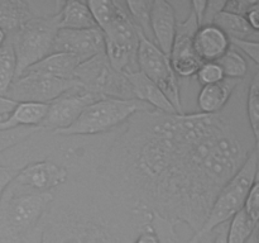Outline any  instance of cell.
<instances>
[{
  "label": "cell",
  "mask_w": 259,
  "mask_h": 243,
  "mask_svg": "<svg viewBox=\"0 0 259 243\" xmlns=\"http://www.w3.org/2000/svg\"><path fill=\"white\" fill-rule=\"evenodd\" d=\"M245 101L218 114L137 113L106 152L99 176L132 207L202 227L223 186L258 148Z\"/></svg>",
  "instance_id": "6da1fadb"
},
{
  "label": "cell",
  "mask_w": 259,
  "mask_h": 243,
  "mask_svg": "<svg viewBox=\"0 0 259 243\" xmlns=\"http://www.w3.org/2000/svg\"><path fill=\"white\" fill-rule=\"evenodd\" d=\"M53 196L38 243H133L152 214L132 207L105 184L77 185Z\"/></svg>",
  "instance_id": "7a4b0ae2"
},
{
  "label": "cell",
  "mask_w": 259,
  "mask_h": 243,
  "mask_svg": "<svg viewBox=\"0 0 259 243\" xmlns=\"http://www.w3.org/2000/svg\"><path fill=\"white\" fill-rule=\"evenodd\" d=\"M52 191H33L10 182L0 199V230L29 237L52 202Z\"/></svg>",
  "instance_id": "3957f363"
},
{
  "label": "cell",
  "mask_w": 259,
  "mask_h": 243,
  "mask_svg": "<svg viewBox=\"0 0 259 243\" xmlns=\"http://www.w3.org/2000/svg\"><path fill=\"white\" fill-rule=\"evenodd\" d=\"M258 181V148L254 149L243 166L220 189L212 201L202 227L190 239H200L214 232L218 227L229 223L244 207L253 185Z\"/></svg>",
  "instance_id": "277c9868"
},
{
  "label": "cell",
  "mask_w": 259,
  "mask_h": 243,
  "mask_svg": "<svg viewBox=\"0 0 259 243\" xmlns=\"http://www.w3.org/2000/svg\"><path fill=\"white\" fill-rule=\"evenodd\" d=\"M147 110H152L151 106L137 99L125 100L103 98L85 108L68 128L55 134L62 137H78L105 133L121 127L137 113Z\"/></svg>",
  "instance_id": "5b68a950"
},
{
  "label": "cell",
  "mask_w": 259,
  "mask_h": 243,
  "mask_svg": "<svg viewBox=\"0 0 259 243\" xmlns=\"http://www.w3.org/2000/svg\"><path fill=\"white\" fill-rule=\"evenodd\" d=\"M57 14L30 18L17 32L8 35L17 63L15 77L52 53L53 42L60 29Z\"/></svg>",
  "instance_id": "8992f818"
},
{
  "label": "cell",
  "mask_w": 259,
  "mask_h": 243,
  "mask_svg": "<svg viewBox=\"0 0 259 243\" xmlns=\"http://www.w3.org/2000/svg\"><path fill=\"white\" fill-rule=\"evenodd\" d=\"M75 80L89 93L103 98L125 100L134 99L125 73L114 70L105 53H100L85 62H81L75 71Z\"/></svg>",
  "instance_id": "52a82bcc"
},
{
  "label": "cell",
  "mask_w": 259,
  "mask_h": 243,
  "mask_svg": "<svg viewBox=\"0 0 259 243\" xmlns=\"http://www.w3.org/2000/svg\"><path fill=\"white\" fill-rule=\"evenodd\" d=\"M137 66L148 80H151L163 93L177 114H184L181 90L179 80L172 70L168 56L164 55L153 42L139 37Z\"/></svg>",
  "instance_id": "ba28073f"
},
{
  "label": "cell",
  "mask_w": 259,
  "mask_h": 243,
  "mask_svg": "<svg viewBox=\"0 0 259 243\" xmlns=\"http://www.w3.org/2000/svg\"><path fill=\"white\" fill-rule=\"evenodd\" d=\"M77 85L76 80H60L50 76L23 72L14 78L5 96L15 103L50 104Z\"/></svg>",
  "instance_id": "9c48e42d"
},
{
  "label": "cell",
  "mask_w": 259,
  "mask_h": 243,
  "mask_svg": "<svg viewBox=\"0 0 259 243\" xmlns=\"http://www.w3.org/2000/svg\"><path fill=\"white\" fill-rule=\"evenodd\" d=\"M103 99V96L89 93L78 84L48 104V110L40 123V129H47L53 134L68 128L85 108Z\"/></svg>",
  "instance_id": "30bf717a"
},
{
  "label": "cell",
  "mask_w": 259,
  "mask_h": 243,
  "mask_svg": "<svg viewBox=\"0 0 259 243\" xmlns=\"http://www.w3.org/2000/svg\"><path fill=\"white\" fill-rule=\"evenodd\" d=\"M199 28L200 23L192 10H190L189 15L184 20L177 22L176 34L168 58L175 75L182 78L196 76L197 71L204 63L194 48V37Z\"/></svg>",
  "instance_id": "8fae6325"
},
{
  "label": "cell",
  "mask_w": 259,
  "mask_h": 243,
  "mask_svg": "<svg viewBox=\"0 0 259 243\" xmlns=\"http://www.w3.org/2000/svg\"><path fill=\"white\" fill-rule=\"evenodd\" d=\"M70 171L53 159L32 161L20 167L13 182L33 191H52L67 182Z\"/></svg>",
  "instance_id": "7c38bea8"
},
{
  "label": "cell",
  "mask_w": 259,
  "mask_h": 243,
  "mask_svg": "<svg viewBox=\"0 0 259 243\" xmlns=\"http://www.w3.org/2000/svg\"><path fill=\"white\" fill-rule=\"evenodd\" d=\"M105 38L99 28L90 29H58L53 42V52L68 53L81 62L104 53Z\"/></svg>",
  "instance_id": "4fadbf2b"
},
{
  "label": "cell",
  "mask_w": 259,
  "mask_h": 243,
  "mask_svg": "<svg viewBox=\"0 0 259 243\" xmlns=\"http://www.w3.org/2000/svg\"><path fill=\"white\" fill-rule=\"evenodd\" d=\"M176 9L166 0H153L151 4V30L153 43L169 56L177 27Z\"/></svg>",
  "instance_id": "5bb4252c"
},
{
  "label": "cell",
  "mask_w": 259,
  "mask_h": 243,
  "mask_svg": "<svg viewBox=\"0 0 259 243\" xmlns=\"http://www.w3.org/2000/svg\"><path fill=\"white\" fill-rule=\"evenodd\" d=\"M230 46L229 38L217 25H201L194 37V48L202 62H217Z\"/></svg>",
  "instance_id": "9a60e30c"
},
{
  "label": "cell",
  "mask_w": 259,
  "mask_h": 243,
  "mask_svg": "<svg viewBox=\"0 0 259 243\" xmlns=\"http://www.w3.org/2000/svg\"><path fill=\"white\" fill-rule=\"evenodd\" d=\"M240 81L223 80L222 83L202 86L197 94V113L218 114L224 110L229 104L235 89L239 86Z\"/></svg>",
  "instance_id": "2e32d148"
},
{
  "label": "cell",
  "mask_w": 259,
  "mask_h": 243,
  "mask_svg": "<svg viewBox=\"0 0 259 243\" xmlns=\"http://www.w3.org/2000/svg\"><path fill=\"white\" fill-rule=\"evenodd\" d=\"M125 76L131 84L134 99L142 101V103H146L152 109L161 111V113L177 114L171 103L163 95V93L151 80H148L141 71L125 73Z\"/></svg>",
  "instance_id": "e0dca14e"
},
{
  "label": "cell",
  "mask_w": 259,
  "mask_h": 243,
  "mask_svg": "<svg viewBox=\"0 0 259 243\" xmlns=\"http://www.w3.org/2000/svg\"><path fill=\"white\" fill-rule=\"evenodd\" d=\"M78 65H80V61L75 56L68 55V53L53 52L28 67L23 72L50 76V77L60 78V80H75V71Z\"/></svg>",
  "instance_id": "ac0fdd59"
},
{
  "label": "cell",
  "mask_w": 259,
  "mask_h": 243,
  "mask_svg": "<svg viewBox=\"0 0 259 243\" xmlns=\"http://www.w3.org/2000/svg\"><path fill=\"white\" fill-rule=\"evenodd\" d=\"M60 29H90L98 28L93 14L83 2H63L57 14Z\"/></svg>",
  "instance_id": "d6986e66"
},
{
  "label": "cell",
  "mask_w": 259,
  "mask_h": 243,
  "mask_svg": "<svg viewBox=\"0 0 259 243\" xmlns=\"http://www.w3.org/2000/svg\"><path fill=\"white\" fill-rule=\"evenodd\" d=\"M30 18H33V14L28 2L0 0V28L7 35L17 32Z\"/></svg>",
  "instance_id": "ffe728a7"
},
{
  "label": "cell",
  "mask_w": 259,
  "mask_h": 243,
  "mask_svg": "<svg viewBox=\"0 0 259 243\" xmlns=\"http://www.w3.org/2000/svg\"><path fill=\"white\" fill-rule=\"evenodd\" d=\"M212 24L217 25L220 30H223L229 39L258 42V30L253 29L249 23L242 15L232 14V13L222 10L212 20Z\"/></svg>",
  "instance_id": "44dd1931"
},
{
  "label": "cell",
  "mask_w": 259,
  "mask_h": 243,
  "mask_svg": "<svg viewBox=\"0 0 259 243\" xmlns=\"http://www.w3.org/2000/svg\"><path fill=\"white\" fill-rule=\"evenodd\" d=\"M48 110V104L42 103H17L9 119L17 127L39 128Z\"/></svg>",
  "instance_id": "7402d4cb"
},
{
  "label": "cell",
  "mask_w": 259,
  "mask_h": 243,
  "mask_svg": "<svg viewBox=\"0 0 259 243\" xmlns=\"http://www.w3.org/2000/svg\"><path fill=\"white\" fill-rule=\"evenodd\" d=\"M217 63L220 66L223 73H224V77L227 80L243 81L247 77L248 71H249L247 58L233 47H230L217 61Z\"/></svg>",
  "instance_id": "603a6c76"
},
{
  "label": "cell",
  "mask_w": 259,
  "mask_h": 243,
  "mask_svg": "<svg viewBox=\"0 0 259 243\" xmlns=\"http://www.w3.org/2000/svg\"><path fill=\"white\" fill-rule=\"evenodd\" d=\"M254 232H257V222L250 219L242 209L229 222L227 243H247Z\"/></svg>",
  "instance_id": "cb8c5ba5"
},
{
  "label": "cell",
  "mask_w": 259,
  "mask_h": 243,
  "mask_svg": "<svg viewBox=\"0 0 259 243\" xmlns=\"http://www.w3.org/2000/svg\"><path fill=\"white\" fill-rule=\"evenodd\" d=\"M151 4L152 2H144V0L125 2V7L133 24L146 39L153 42L151 30Z\"/></svg>",
  "instance_id": "d4e9b609"
},
{
  "label": "cell",
  "mask_w": 259,
  "mask_h": 243,
  "mask_svg": "<svg viewBox=\"0 0 259 243\" xmlns=\"http://www.w3.org/2000/svg\"><path fill=\"white\" fill-rule=\"evenodd\" d=\"M245 116L254 138L258 141L259 134V75L255 70L252 80L249 81L245 93Z\"/></svg>",
  "instance_id": "484cf974"
},
{
  "label": "cell",
  "mask_w": 259,
  "mask_h": 243,
  "mask_svg": "<svg viewBox=\"0 0 259 243\" xmlns=\"http://www.w3.org/2000/svg\"><path fill=\"white\" fill-rule=\"evenodd\" d=\"M17 72V63H15L14 51L10 40L7 38V42L0 47V95L7 94L8 89L15 78Z\"/></svg>",
  "instance_id": "4316f807"
},
{
  "label": "cell",
  "mask_w": 259,
  "mask_h": 243,
  "mask_svg": "<svg viewBox=\"0 0 259 243\" xmlns=\"http://www.w3.org/2000/svg\"><path fill=\"white\" fill-rule=\"evenodd\" d=\"M42 131L33 127H13V128L0 131V156L9 149L27 142L30 137Z\"/></svg>",
  "instance_id": "83f0119b"
},
{
  "label": "cell",
  "mask_w": 259,
  "mask_h": 243,
  "mask_svg": "<svg viewBox=\"0 0 259 243\" xmlns=\"http://www.w3.org/2000/svg\"><path fill=\"white\" fill-rule=\"evenodd\" d=\"M151 214V227L158 238V243H182L174 222L153 213Z\"/></svg>",
  "instance_id": "f1b7e54d"
},
{
  "label": "cell",
  "mask_w": 259,
  "mask_h": 243,
  "mask_svg": "<svg viewBox=\"0 0 259 243\" xmlns=\"http://www.w3.org/2000/svg\"><path fill=\"white\" fill-rule=\"evenodd\" d=\"M196 78L202 86L212 85L225 80L224 73L217 62H204L196 73Z\"/></svg>",
  "instance_id": "f546056e"
},
{
  "label": "cell",
  "mask_w": 259,
  "mask_h": 243,
  "mask_svg": "<svg viewBox=\"0 0 259 243\" xmlns=\"http://www.w3.org/2000/svg\"><path fill=\"white\" fill-rule=\"evenodd\" d=\"M230 46L242 53L245 58H250L255 66L259 63V46L254 40H242V39H229Z\"/></svg>",
  "instance_id": "4dcf8cb0"
},
{
  "label": "cell",
  "mask_w": 259,
  "mask_h": 243,
  "mask_svg": "<svg viewBox=\"0 0 259 243\" xmlns=\"http://www.w3.org/2000/svg\"><path fill=\"white\" fill-rule=\"evenodd\" d=\"M243 210L245 212V214L250 218L252 220L258 223V215H259V186L258 181L253 185V187L250 189L249 194H248L247 199H245L244 207Z\"/></svg>",
  "instance_id": "1f68e13d"
},
{
  "label": "cell",
  "mask_w": 259,
  "mask_h": 243,
  "mask_svg": "<svg viewBox=\"0 0 259 243\" xmlns=\"http://www.w3.org/2000/svg\"><path fill=\"white\" fill-rule=\"evenodd\" d=\"M40 235V224L38 229L35 230L33 234L29 237H19L13 233L5 232V230H0V243H38Z\"/></svg>",
  "instance_id": "d6a6232c"
},
{
  "label": "cell",
  "mask_w": 259,
  "mask_h": 243,
  "mask_svg": "<svg viewBox=\"0 0 259 243\" xmlns=\"http://www.w3.org/2000/svg\"><path fill=\"white\" fill-rule=\"evenodd\" d=\"M18 171H19V169H17V167L0 162V199H2L7 187L10 185V182L17 176Z\"/></svg>",
  "instance_id": "836d02e7"
},
{
  "label": "cell",
  "mask_w": 259,
  "mask_h": 243,
  "mask_svg": "<svg viewBox=\"0 0 259 243\" xmlns=\"http://www.w3.org/2000/svg\"><path fill=\"white\" fill-rule=\"evenodd\" d=\"M254 0H228V2H224V7H223V12L232 13V14L242 15L244 17L247 10L249 9L250 5L253 4Z\"/></svg>",
  "instance_id": "e575fe53"
},
{
  "label": "cell",
  "mask_w": 259,
  "mask_h": 243,
  "mask_svg": "<svg viewBox=\"0 0 259 243\" xmlns=\"http://www.w3.org/2000/svg\"><path fill=\"white\" fill-rule=\"evenodd\" d=\"M224 7V2L222 0H215V2H206V7H205L204 17H202L201 25L212 24V20L215 19L218 14L223 10Z\"/></svg>",
  "instance_id": "d590c367"
},
{
  "label": "cell",
  "mask_w": 259,
  "mask_h": 243,
  "mask_svg": "<svg viewBox=\"0 0 259 243\" xmlns=\"http://www.w3.org/2000/svg\"><path fill=\"white\" fill-rule=\"evenodd\" d=\"M15 105H17V103L13 101L12 99L7 98L4 95H0V122L9 119Z\"/></svg>",
  "instance_id": "8d00e7d4"
},
{
  "label": "cell",
  "mask_w": 259,
  "mask_h": 243,
  "mask_svg": "<svg viewBox=\"0 0 259 243\" xmlns=\"http://www.w3.org/2000/svg\"><path fill=\"white\" fill-rule=\"evenodd\" d=\"M258 9H259V4L258 2H253V4L250 5L249 9L247 10L245 13L244 18L248 23H249L250 27L253 28L254 30L259 29V15H258Z\"/></svg>",
  "instance_id": "74e56055"
},
{
  "label": "cell",
  "mask_w": 259,
  "mask_h": 243,
  "mask_svg": "<svg viewBox=\"0 0 259 243\" xmlns=\"http://www.w3.org/2000/svg\"><path fill=\"white\" fill-rule=\"evenodd\" d=\"M133 243H158V238H157L154 230L152 229L151 223L139 233L138 237L136 238V240Z\"/></svg>",
  "instance_id": "f35d334b"
},
{
  "label": "cell",
  "mask_w": 259,
  "mask_h": 243,
  "mask_svg": "<svg viewBox=\"0 0 259 243\" xmlns=\"http://www.w3.org/2000/svg\"><path fill=\"white\" fill-rule=\"evenodd\" d=\"M228 225H229V223H225V224L220 225V227H218L217 229L214 230L211 243H227Z\"/></svg>",
  "instance_id": "ab89813d"
},
{
  "label": "cell",
  "mask_w": 259,
  "mask_h": 243,
  "mask_svg": "<svg viewBox=\"0 0 259 243\" xmlns=\"http://www.w3.org/2000/svg\"><path fill=\"white\" fill-rule=\"evenodd\" d=\"M13 127H17L14 123H13L10 119H7V120H2L0 122V131L2 129H8V128H13Z\"/></svg>",
  "instance_id": "60d3db41"
},
{
  "label": "cell",
  "mask_w": 259,
  "mask_h": 243,
  "mask_svg": "<svg viewBox=\"0 0 259 243\" xmlns=\"http://www.w3.org/2000/svg\"><path fill=\"white\" fill-rule=\"evenodd\" d=\"M211 235H212V233H210V234L205 235V237L200 238V239H195V240H191V239H189V242H187V243H206L207 240H209L210 238H211Z\"/></svg>",
  "instance_id": "b9f144b4"
},
{
  "label": "cell",
  "mask_w": 259,
  "mask_h": 243,
  "mask_svg": "<svg viewBox=\"0 0 259 243\" xmlns=\"http://www.w3.org/2000/svg\"><path fill=\"white\" fill-rule=\"evenodd\" d=\"M7 38H8L7 33H5L4 30H3L2 28H0V47H2V46L4 45L5 42H7Z\"/></svg>",
  "instance_id": "7bdbcfd3"
},
{
  "label": "cell",
  "mask_w": 259,
  "mask_h": 243,
  "mask_svg": "<svg viewBox=\"0 0 259 243\" xmlns=\"http://www.w3.org/2000/svg\"><path fill=\"white\" fill-rule=\"evenodd\" d=\"M247 243H258V234H257V232L253 233V235L249 238V240H248Z\"/></svg>",
  "instance_id": "ee69618b"
}]
</instances>
